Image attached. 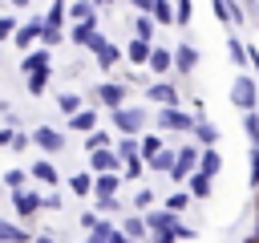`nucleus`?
<instances>
[{"instance_id": "473e14b6", "label": "nucleus", "mask_w": 259, "mask_h": 243, "mask_svg": "<svg viewBox=\"0 0 259 243\" xmlns=\"http://www.w3.org/2000/svg\"><path fill=\"white\" fill-rule=\"evenodd\" d=\"M113 154H117V162H130V158H138V138H121V142L113 146Z\"/></svg>"}, {"instance_id": "5701e85b", "label": "nucleus", "mask_w": 259, "mask_h": 243, "mask_svg": "<svg viewBox=\"0 0 259 243\" xmlns=\"http://www.w3.org/2000/svg\"><path fill=\"white\" fill-rule=\"evenodd\" d=\"M93 53H97V65H101V69H113V65H117V57H121V53H117V45H109V40H101Z\"/></svg>"}, {"instance_id": "4468645a", "label": "nucleus", "mask_w": 259, "mask_h": 243, "mask_svg": "<svg viewBox=\"0 0 259 243\" xmlns=\"http://www.w3.org/2000/svg\"><path fill=\"white\" fill-rule=\"evenodd\" d=\"M28 178H36V182H40V186H49V190H53V186H57V178H61V174H57V166H53V162H49V158H40V162H32V170H28Z\"/></svg>"}, {"instance_id": "f3484780", "label": "nucleus", "mask_w": 259, "mask_h": 243, "mask_svg": "<svg viewBox=\"0 0 259 243\" xmlns=\"http://www.w3.org/2000/svg\"><path fill=\"white\" fill-rule=\"evenodd\" d=\"M69 130H77V134H93V130H97V109H77V113L69 117Z\"/></svg>"}, {"instance_id": "13d9d810", "label": "nucleus", "mask_w": 259, "mask_h": 243, "mask_svg": "<svg viewBox=\"0 0 259 243\" xmlns=\"http://www.w3.org/2000/svg\"><path fill=\"white\" fill-rule=\"evenodd\" d=\"M247 12H251V16L259 20V0H247Z\"/></svg>"}, {"instance_id": "9d476101", "label": "nucleus", "mask_w": 259, "mask_h": 243, "mask_svg": "<svg viewBox=\"0 0 259 243\" xmlns=\"http://www.w3.org/2000/svg\"><path fill=\"white\" fill-rule=\"evenodd\" d=\"M142 223H146V231H154V235L174 231V239H178V215H170V211H150Z\"/></svg>"}, {"instance_id": "dca6fc26", "label": "nucleus", "mask_w": 259, "mask_h": 243, "mask_svg": "<svg viewBox=\"0 0 259 243\" xmlns=\"http://www.w3.org/2000/svg\"><path fill=\"white\" fill-rule=\"evenodd\" d=\"M65 16H73L77 24H89V20H97V8L89 0H73V4H65Z\"/></svg>"}, {"instance_id": "b1692460", "label": "nucleus", "mask_w": 259, "mask_h": 243, "mask_svg": "<svg viewBox=\"0 0 259 243\" xmlns=\"http://www.w3.org/2000/svg\"><path fill=\"white\" fill-rule=\"evenodd\" d=\"M158 150H162V138H158V134H146V138H138V158H142V162H150Z\"/></svg>"}, {"instance_id": "72a5a7b5", "label": "nucleus", "mask_w": 259, "mask_h": 243, "mask_svg": "<svg viewBox=\"0 0 259 243\" xmlns=\"http://www.w3.org/2000/svg\"><path fill=\"white\" fill-rule=\"evenodd\" d=\"M219 166H223V162H219V154H214V150H206V154L198 158V174H202V178H210V174H219Z\"/></svg>"}, {"instance_id": "a878e982", "label": "nucleus", "mask_w": 259, "mask_h": 243, "mask_svg": "<svg viewBox=\"0 0 259 243\" xmlns=\"http://www.w3.org/2000/svg\"><path fill=\"white\" fill-rule=\"evenodd\" d=\"M150 49H154V45H146V40H138V36H134V40H130V49H125V57H130L134 65H146V61H150Z\"/></svg>"}, {"instance_id": "79ce46f5", "label": "nucleus", "mask_w": 259, "mask_h": 243, "mask_svg": "<svg viewBox=\"0 0 259 243\" xmlns=\"http://www.w3.org/2000/svg\"><path fill=\"white\" fill-rule=\"evenodd\" d=\"M40 211H61V194H57V190L40 194Z\"/></svg>"}, {"instance_id": "c9c22d12", "label": "nucleus", "mask_w": 259, "mask_h": 243, "mask_svg": "<svg viewBox=\"0 0 259 243\" xmlns=\"http://www.w3.org/2000/svg\"><path fill=\"white\" fill-rule=\"evenodd\" d=\"M57 105H61V113L73 117V113L81 109V97H77V93H57Z\"/></svg>"}, {"instance_id": "9b49d317", "label": "nucleus", "mask_w": 259, "mask_h": 243, "mask_svg": "<svg viewBox=\"0 0 259 243\" xmlns=\"http://www.w3.org/2000/svg\"><path fill=\"white\" fill-rule=\"evenodd\" d=\"M97 101H101L105 109L125 105V85H121V81H105V85H97Z\"/></svg>"}, {"instance_id": "6e6d98bb", "label": "nucleus", "mask_w": 259, "mask_h": 243, "mask_svg": "<svg viewBox=\"0 0 259 243\" xmlns=\"http://www.w3.org/2000/svg\"><path fill=\"white\" fill-rule=\"evenodd\" d=\"M32 243H61V239H57V235H49V231H45V235H36V239H32Z\"/></svg>"}, {"instance_id": "4c0bfd02", "label": "nucleus", "mask_w": 259, "mask_h": 243, "mask_svg": "<svg viewBox=\"0 0 259 243\" xmlns=\"http://www.w3.org/2000/svg\"><path fill=\"white\" fill-rule=\"evenodd\" d=\"M186 207H190V194H186V190H178V194L166 198V211H170V215H178V211H186Z\"/></svg>"}, {"instance_id": "0eeeda50", "label": "nucleus", "mask_w": 259, "mask_h": 243, "mask_svg": "<svg viewBox=\"0 0 259 243\" xmlns=\"http://www.w3.org/2000/svg\"><path fill=\"white\" fill-rule=\"evenodd\" d=\"M231 101H235L239 109L251 113V105H255V81H251V77H235V85H231Z\"/></svg>"}, {"instance_id": "864d4df0", "label": "nucleus", "mask_w": 259, "mask_h": 243, "mask_svg": "<svg viewBox=\"0 0 259 243\" xmlns=\"http://www.w3.org/2000/svg\"><path fill=\"white\" fill-rule=\"evenodd\" d=\"M12 134H16V130H12V126H4V130H0V146H12Z\"/></svg>"}, {"instance_id": "a19ab883", "label": "nucleus", "mask_w": 259, "mask_h": 243, "mask_svg": "<svg viewBox=\"0 0 259 243\" xmlns=\"http://www.w3.org/2000/svg\"><path fill=\"white\" fill-rule=\"evenodd\" d=\"M12 32H16V12H4L0 16V40H12Z\"/></svg>"}, {"instance_id": "a211bd4d", "label": "nucleus", "mask_w": 259, "mask_h": 243, "mask_svg": "<svg viewBox=\"0 0 259 243\" xmlns=\"http://www.w3.org/2000/svg\"><path fill=\"white\" fill-rule=\"evenodd\" d=\"M117 182H121V174H97V178H93L97 198H117Z\"/></svg>"}, {"instance_id": "3c124183", "label": "nucleus", "mask_w": 259, "mask_h": 243, "mask_svg": "<svg viewBox=\"0 0 259 243\" xmlns=\"http://www.w3.org/2000/svg\"><path fill=\"white\" fill-rule=\"evenodd\" d=\"M251 182L259 186V150H251Z\"/></svg>"}, {"instance_id": "f704fd0d", "label": "nucleus", "mask_w": 259, "mask_h": 243, "mask_svg": "<svg viewBox=\"0 0 259 243\" xmlns=\"http://www.w3.org/2000/svg\"><path fill=\"white\" fill-rule=\"evenodd\" d=\"M134 32H138V40H146V45H150V36H154V20L142 12V16L134 20Z\"/></svg>"}, {"instance_id": "5fc2aeb1", "label": "nucleus", "mask_w": 259, "mask_h": 243, "mask_svg": "<svg viewBox=\"0 0 259 243\" xmlns=\"http://www.w3.org/2000/svg\"><path fill=\"white\" fill-rule=\"evenodd\" d=\"M154 243H178V239H174V231H162V235H154Z\"/></svg>"}, {"instance_id": "37998d69", "label": "nucleus", "mask_w": 259, "mask_h": 243, "mask_svg": "<svg viewBox=\"0 0 259 243\" xmlns=\"http://www.w3.org/2000/svg\"><path fill=\"white\" fill-rule=\"evenodd\" d=\"M243 130L251 134V142H259V113H247L243 117Z\"/></svg>"}, {"instance_id": "6e6552de", "label": "nucleus", "mask_w": 259, "mask_h": 243, "mask_svg": "<svg viewBox=\"0 0 259 243\" xmlns=\"http://www.w3.org/2000/svg\"><path fill=\"white\" fill-rule=\"evenodd\" d=\"M89 170H93V174H117L121 162H117L113 146H109V150H93V154H89Z\"/></svg>"}, {"instance_id": "f8f14e48", "label": "nucleus", "mask_w": 259, "mask_h": 243, "mask_svg": "<svg viewBox=\"0 0 259 243\" xmlns=\"http://www.w3.org/2000/svg\"><path fill=\"white\" fill-rule=\"evenodd\" d=\"M36 69H53V53H49V49H32V53L20 57V73H24V77L36 73Z\"/></svg>"}, {"instance_id": "f03ea898", "label": "nucleus", "mask_w": 259, "mask_h": 243, "mask_svg": "<svg viewBox=\"0 0 259 243\" xmlns=\"http://www.w3.org/2000/svg\"><path fill=\"white\" fill-rule=\"evenodd\" d=\"M8 207H12V215H16V223H28L32 215H40V190H12L8 194Z\"/></svg>"}, {"instance_id": "58836bf2", "label": "nucleus", "mask_w": 259, "mask_h": 243, "mask_svg": "<svg viewBox=\"0 0 259 243\" xmlns=\"http://www.w3.org/2000/svg\"><path fill=\"white\" fill-rule=\"evenodd\" d=\"M121 235H125V239H142V235H146V223H142V219L134 215V219H125V227H121Z\"/></svg>"}, {"instance_id": "603ef678", "label": "nucleus", "mask_w": 259, "mask_h": 243, "mask_svg": "<svg viewBox=\"0 0 259 243\" xmlns=\"http://www.w3.org/2000/svg\"><path fill=\"white\" fill-rule=\"evenodd\" d=\"M227 45H231V57H235V61H243V57H247V53H243V40H227Z\"/></svg>"}, {"instance_id": "ddd939ff", "label": "nucleus", "mask_w": 259, "mask_h": 243, "mask_svg": "<svg viewBox=\"0 0 259 243\" xmlns=\"http://www.w3.org/2000/svg\"><path fill=\"white\" fill-rule=\"evenodd\" d=\"M85 243H125V235L113 227V223H105V219H97V227L85 235Z\"/></svg>"}, {"instance_id": "2f4dec72", "label": "nucleus", "mask_w": 259, "mask_h": 243, "mask_svg": "<svg viewBox=\"0 0 259 243\" xmlns=\"http://www.w3.org/2000/svg\"><path fill=\"white\" fill-rule=\"evenodd\" d=\"M194 134H198V142H202V146H214V142H219V130H214L210 122H202V117L194 122Z\"/></svg>"}, {"instance_id": "7ed1b4c3", "label": "nucleus", "mask_w": 259, "mask_h": 243, "mask_svg": "<svg viewBox=\"0 0 259 243\" xmlns=\"http://www.w3.org/2000/svg\"><path fill=\"white\" fill-rule=\"evenodd\" d=\"M28 142H32V146H40L45 154H61V150H65V134H61V130H53V126H36Z\"/></svg>"}, {"instance_id": "bf43d9fd", "label": "nucleus", "mask_w": 259, "mask_h": 243, "mask_svg": "<svg viewBox=\"0 0 259 243\" xmlns=\"http://www.w3.org/2000/svg\"><path fill=\"white\" fill-rule=\"evenodd\" d=\"M89 4H93V8H105V4H113V0H89Z\"/></svg>"}, {"instance_id": "7c9ffc66", "label": "nucleus", "mask_w": 259, "mask_h": 243, "mask_svg": "<svg viewBox=\"0 0 259 243\" xmlns=\"http://www.w3.org/2000/svg\"><path fill=\"white\" fill-rule=\"evenodd\" d=\"M69 190H73V194H81V198H85V194H93V174H69Z\"/></svg>"}, {"instance_id": "bb28decb", "label": "nucleus", "mask_w": 259, "mask_h": 243, "mask_svg": "<svg viewBox=\"0 0 259 243\" xmlns=\"http://www.w3.org/2000/svg\"><path fill=\"white\" fill-rule=\"evenodd\" d=\"M146 166H150V170H158V174H170V170H174V154H170V150L162 146V150H158V154H154V158H150Z\"/></svg>"}, {"instance_id": "ea45409f", "label": "nucleus", "mask_w": 259, "mask_h": 243, "mask_svg": "<svg viewBox=\"0 0 259 243\" xmlns=\"http://www.w3.org/2000/svg\"><path fill=\"white\" fill-rule=\"evenodd\" d=\"M61 40H65L61 28H40V49H53V45H61Z\"/></svg>"}, {"instance_id": "4d7b16f0", "label": "nucleus", "mask_w": 259, "mask_h": 243, "mask_svg": "<svg viewBox=\"0 0 259 243\" xmlns=\"http://www.w3.org/2000/svg\"><path fill=\"white\" fill-rule=\"evenodd\" d=\"M130 4H134L138 12H150V4H154V0H130Z\"/></svg>"}, {"instance_id": "cd10ccee", "label": "nucleus", "mask_w": 259, "mask_h": 243, "mask_svg": "<svg viewBox=\"0 0 259 243\" xmlns=\"http://www.w3.org/2000/svg\"><path fill=\"white\" fill-rule=\"evenodd\" d=\"M146 65H150L154 73H166V69L174 65V57H170L166 49H150V61H146Z\"/></svg>"}, {"instance_id": "20e7f679", "label": "nucleus", "mask_w": 259, "mask_h": 243, "mask_svg": "<svg viewBox=\"0 0 259 243\" xmlns=\"http://www.w3.org/2000/svg\"><path fill=\"white\" fill-rule=\"evenodd\" d=\"M40 16H32V20H24V24H16V32H12V45L16 49H32L36 40H40Z\"/></svg>"}, {"instance_id": "c85d7f7f", "label": "nucleus", "mask_w": 259, "mask_h": 243, "mask_svg": "<svg viewBox=\"0 0 259 243\" xmlns=\"http://www.w3.org/2000/svg\"><path fill=\"white\" fill-rule=\"evenodd\" d=\"M49 73H53V69H36V73H28V93H32V97H40V93L49 89Z\"/></svg>"}, {"instance_id": "39448f33", "label": "nucleus", "mask_w": 259, "mask_h": 243, "mask_svg": "<svg viewBox=\"0 0 259 243\" xmlns=\"http://www.w3.org/2000/svg\"><path fill=\"white\" fill-rule=\"evenodd\" d=\"M158 126L162 130H194V117L182 113L178 105H166V109H158Z\"/></svg>"}, {"instance_id": "f257e3e1", "label": "nucleus", "mask_w": 259, "mask_h": 243, "mask_svg": "<svg viewBox=\"0 0 259 243\" xmlns=\"http://www.w3.org/2000/svg\"><path fill=\"white\" fill-rule=\"evenodd\" d=\"M109 117H113V130L121 138H138L146 130V109L142 105H117V109H109Z\"/></svg>"}, {"instance_id": "6ab92c4d", "label": "nucleus", "mask_w": 259, "mask_h": 243, "mask_svg": "<svg viewBox=\"0 0 259 243\" xmlns=\"http://www.w3.org/2000/svg\"><path fill=\"white\" fill-rule=\"evenodd\" d=\"M170 57H174L178 73H190V69L198 65V53H194V45H178V53H170Z\"/></svg>"}, {"instance_id": "412c9836", "label": "nucleus", "mask_w": 259, "mask_h": 243, "mask_svg": "<svg viewBox=\"0 0 259 243\" xmlns=\"http://www.w3.org/2000/svg\"><path fill=\"white\" fill-rule=\"evenodd\" d=\"M0 186H4L8 194H12V190H24V186H28V170H4V174H0Z\"/></svg>"}, {"instance_id": "8fccbe9b", "label": "nucleus", "mask_w": 259, "mask_h": 243, "mask_svg": "<svg viewBox=\"0 0 259 243\" xmlns=\"http://www.w3.org/2000/svg\"><path fill=\"white\" fill-rule=\"evenodd\" d=\"M81 227L93 231V227H97V211H85V215H81Z\"/></svg>"}, {"instance_id": "e433bc0d", "label": "nucleus", "mask_w": 259, "mask_h": 243, "mask_svg": "<svg viewBox=\"0 0 259 243\" xmlns=\"http://www.w3.org/2000/svg\"><path fill=\"white\" fill-rule=\"evenodd\" d=\"M190 194H194V198H206V194H210V178L190 174Z\"/></svg>"}, {"instance_id": "393cba45", "label": "nucleus", "mask_w": 259, "mask_h": 243, "mask_svg": "<svg viewBox=\"0 0 259 243\" xmlns=\"http://www.w3.org/2000/svg\"><path fill=\"white\" fill-rule=\"evenodd\" d=\"M40 24L45 28H61L65 24V0H53L49 4V16H40Z\"/></svg>"}, {"instance_id": "052dcab7", "label": "nucleus", "mask_w": 259, "mask_h": 243, "mask_svg": "<svg viewBox=\"0 0 259 243\" xmlns=\"http://www.w3.org/2000/svg\"><path fill=\"white\" fill-rule=\"evenodd\" d=\"M28 4H32V0H12V8H28Z\"/></svg>"}, {"instance_id": "2eb2a0df", "label": "nucleus", "mask_w": 259, "mask_h": 243, "mask_svg": "<svg viewBox=\"0 0 259 243\" xmlns=\"http://www.w3.org/2000/svg\"><path fill=\"white\" fill-rule=\"evenodd\" d=\"M0 243H32V235H28L20 223H12V219H0Z\"/></svg>"}, {"instance_id": "de8ad7c7", "label": "nucleus", "mask_w": 259, "mask_h": 243, "mask_svg": "<svg viewBox=\"0 0 259 243\" xmlns=\"http://www.w3.org/2000/svg\"><path fill=\"white\" fill-rule=\"evenodd\" d=\"M150 202H154L150 190H138V194H134V207H150Z\"/></svg>"}, {"instance_id": "09e8293b", "label": "nucleus", "mask_w": 259, "mask_h": 243, "mask_svg": "<svg viewBox=\"0 0 259 243\" xmlns=\"http://www.w3.org/2000/svg\"><path fill=\"white\" fill-rule=\"evenodd\" d=\"M97 211H101V215H109V211H117V198H97Z\"/></svg>"}, {"instance_id": "c756f323", "label": "nucleus", "mask_w": 259, "mask_h": 243, "mask_svg": "<svg viewBox=\"0 0 259 243\" xmlns=\"http://www.w3.org/2000/svg\"><path fill=\"white\" fill-rule=\"evenodd\" d=\"M113 146V138L105 134V130H93V134H85V150L93 154V150H109Z\"/></svg>"}, {"instance_id": "a18cd8bd", "label": "nucleus", "mask_w": 259, "mask_h": 243, "mask_svg": "<svg viewBox=\"0 0 259 243\" xmlns=\"http://www.w3.org/2000/svg\"><path fill=\"white\" fill-rule=\"evenodd\" d=\"M174 20H178V24L190 20V0H178V4H174Z\"/></svg>"}, {"instance_id": "423d86ee", "label": "nucleus", "mask_w": 259, "mask_h": 243, "mask_svg": "<svg viewBox=\"0 0 259 243\" xmlns=\"http://www.w3.org/2000/svg\"><path fill=\"white\" fill-rule=\"evenodd\" d=\"M93 24H97V20H89V24H73V32H69V40H73V45H81V49H89V53H93V49H97V45H101V40H105V36H101V32H97V28H93Z\"/></svg>"}, {"instance_id": "c03bdc74", "label": "nucleus", "mask_w": 259, "mask_h": 243, "mask_svg": "<svg viewBox=\"0 0 259 243\" xmlns=\"http://www.w3.org/2000/svg\"><path fill=\"white\" fill-rule=\"evenodd\" d=\"M142 166H146L142 158H130V162H121V170H125V178H138V174H142Z\"/></svg>"}, {"instance_id": "aec40b11", "label": "nucleus", "mask_w": 259, "mask_h": 243, "mask_svg": "<svg viewBox=\"0 0 259 243\" xmlns=\"http://www.w3.org/2000/svg\"><path fill=\"white\" fill-rule=\"evenodd\" d=\"M146 97H150V101H162V105H178V93H174V85H166V81L150 85V89H146Z\"/></svg>"}, {"instance_id": "4be33fe9", "label": "nucleus", "mask_w": 259, "mask_h": 243, "mask_svg": "<svg viewBox=\"0 0 259 243\" xmlns=\"http://www.w3.org/2000/svg\"><path fill=\"white\" fill-rule=\"evenodd\" d=\"M146 16H150L154 24H174V8H170V0H154Z\"/></svg>"}, {"instance_id": "1a4fd4ad", "label": "nucleus", "mask_w": 259, "mask_h": 243, "mask_svg": "<svg viewBox=\"0 0 259 243\" xmlns=\"http://www.w3.org/2000/svg\"><path fill=\"white\" fill-rule=\"evenodd\" d=\"M198 166V154H194V146H182L178 154H174V170H170V178L174 182H182V178H190V170Z\"/></svg>"}, {"instance_id": "49530a36", "label": "nucleus", "mask_w": 259, "mask_h": 243, "mask_svg": "<svg viewBox=\"0 0 259 243\" xmlns=\"http://www.w3.org/2000/svg\"><path fill=\"white\" fill-rule=\"evenodd\" d=\"M24 146H32V142H28V134H20V130H16V134H12V146H8V150H16V154H20Z\"/></svg>"}]
</instances>
